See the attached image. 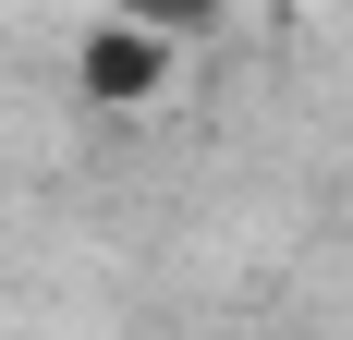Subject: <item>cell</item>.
<instances>
[{
    "instance_id": "6da1fadb",
    "label": "cell",
    "mask_w": 353,
    "mask_h": 340,
    "mask_svg": "<svg viewBox=\"0 0 353 340\" xmlns=\"http://www.w3.org/2000/svg\"><path fill=\"white\" fill-rule=\"evenodd\" d=\"M171 49L183 36L159 25V12H98V25L73 36V98H159V85H171Z\"/></svg>"
}]
</instances>
